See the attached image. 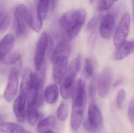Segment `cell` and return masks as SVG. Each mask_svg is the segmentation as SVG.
I'll use <instances>...</instances> for the list:
<instances>
[{
	"label": "cell",
	"instance_id": "14",
	"mask_svg": "<svg viewBox=\"0 0 134 133\" xmlns=\"http://www.w3.org/2000/svg\"><path fill=\"white\" fill-rule=\"evenodd\" d=\"M30 26L35 32L38 33L42 27V20L38 14L37 5L33 3L29 11Z\"/></svg>",
	"mask_w": 134,
	"mask_h": 133
},
{
	"label": "cell",
	"instance_id": "18",
	"mask_svg": "<svg viewBox=\"0 0 134 133\" xmlns=\"http://www.w3.org/2000/svg\"><path fill=\"white\" fill-rule=\"evenodd\" d=\"M0 131L6 133H25V129L20 124L12 122H4L0 124Z\"/></svg>",
	"mask_w": 134,
	"mask_h": 133
},
{
	"label": "cell",
	"instance_id": "30",
	"mask_svg": "<svg viewBox=\"0 0 134 133\" xmlns=\"http://www.w3.org/2000/svg\"><path fill=\"white\" fill-rule=\"evenodd\" d=\"M128 114L131 122L134 123V98L131 101L128 106Z\"/></svg>",
	"mask_w": 134,
	"mask_h": 133
},
{
	"label": "cell",
	"instance_id": "32",
	"mask_svg": "<svg viewBox=\"0 0 134 133\" xmlns=\"http://www.w3.org/2000/svg\"><path fill=\"white\" fill-rule=\"evenodd\" d=\"M124 79L122 77H120V78H118L115 82L113 84V86L114 87H116L118 86H119L120 84H121L123 82Z\"/></svg>",
	"mask_w": 134,
	"mask_h": 133
},
{
	"label": "cell",
	"instance_id": "9",
	"mask_svg": "<svg viewBox=\"0 0 134 133\" xmlns=\"http://www.w3.org/2000/svg\"><path fill=\"white\" fill-rule=\"evenodd\" d=\"M69 41L70 40L66 34L62 36L61 40L57 43L53 53L51 59L52 64L62 58H68L71 52V46Z\"/></svg>",
	"mask_w": 134,
	"mask_h": 133
},
{
	"label": "cell",
	"instance_id": "7",
	"mask_svg": "<svg viewBox=\"0 0 134 133\" xmlns=\"http://www.w3.org/2000/svg\"><path fill=\"white\" fill-rule=\"evenodd\" d=\"M112 79V72L109 66L105 67L98 77L97 87L99 96L101 98L107 97L110 89Z\"/></svg>",
	"mask_w": 134,
	"mask_h": 133
},
{
	"label": "cell",
	"instance_id": "22",
	"mask_svg": "<svg viewBox=\"0 0 134 133\" xmlns=\"http://www.w3.org/2000/svg\"><path fill=\"white\" fill-rule=\"evenodd\" d=\"M27 115L29 124L31 125H35L37 121L38 116V112L36 106L27 107Z\"/></svg>",
	"mask_w": 134,
	"mask_h": 133
},
{
	"label": "cell",
	"instance_id": "10",
	"mask_svg": "<svg viewBox=\"0 0 134 133\" xmlns=\"http://www.w3.org/2000/svg\"><path fill=\"white\" fill-rule=\"evenodd\" d=\"M53 78L56 84L63 81L68 70V57L62 58L53 63Z\"/></svg>",
	"mask_w": 134,
	"mask_h": 133
},
{
	"label": "cell",
	"instance_id": "20",
	"mask_svg": "<svg viewBox=\"0 0 134 133\" xmlns=\"http://www.w3.org/2000/svg\"><path fill=\"white\" fill-rule=\"evenodd\" d=\"M46 102L52 104L56 102L58 99V89L56 84H51L46 87L44 93Z\"/></svg>",
	"mask_w": 134,
	"mask_h": 133
},
{
	"label": "cell",
	"instance_id": "15",
	"mask_svg": "<svg viewBox=\"0 0 134 133\" xmlns=\"http://www.w3.org/2000/svg\"><path fill=\"white\" fill-rule=\"evenodd\" d=\"M15 43V37L12 34H8L0 41V60L3 59L12 48Z\"/></svg>",
	"mask_w": 134,
	"mask_h": 133
},
{
	"label": "cell",
	"instance_id": "13",
	"mask_svg": "<svg viewBox=\"0 0 134 133\" xmlns=\"http://www.w3.org/2000/svg\"><path fill=\"white\" fill-rule=\"evenodd\" d=\"M115 19L111 14H107L103 16L101 20L99 32L103 38L108 39L111 36L115 26Z\"/></svg>",
	"mask_w": 134,
	"mask_h": 133
},
{
	"label": "cell",
	"instance_id": "21",
	"mask_svg": "<svg viewBox=\"0 0 134 133\" xmlns=\"http://www.w3.org/2000/svg\"><path fill=\"white\" fill-rule=\"evenodd\" d=\"M49 8V1L42 0L37 4V11L38 15L42 20L47 18Z\"/></svg>",
	"mask_w": 134,
	"mask_h": 133
},
{
	"label": "cell",
	"instance_id": "17",
	"mask_svg": "<svg viewBox=\"0 0 134 133\" xmlns=\"http://www.w3.org/2000/svg\"><path fill=\"white\" fill-rule=\"evenodd\" d=\"M34 74L29 69H26L23 75L20 88V94L27 95L33 85Z\"/></svg>",
	"mask_w": 134,
	"mask_h": 133
},
{
	"label": "cell",
	"instance_id": "23",
	"mask_svg": "<svg viewBox=\"0 0 134 133\" xmlns=\"http://www.w3.org/2000/svg\"><path fill=\"white\" fill-rule=\"evenodd\" d=\"M21 58V55L18 52H13L7 55L3 59L1 62L4 65H12L16 63Z\"/></svg>",
	"mask_w": 134,
	"mask_h": 133
},
{
	"label": "cell",
	"instance_id": "24",
	"mask_svg": "<svg viewBox=\"0 0 134 133\" xmlns=\"http://www.w3.org/2000/svg\"><path fill=\"white\" fill-rule=\"evenodd\" d=\"M68 105L65 102L60 104L57 111V117L60 121L64 122L66 121L68 116Z\"/></svg>",
	"mask_w": 134,
	"mask_h": 133
},
{
	"label": "cell",
	"instance_id": "1",
	"mask_svg": "<svg viewBox=\"0 0 134 133\" xmlns=\"http://www.w3.org/2000/svg\"><path fill=\"white\" fill-rule=\"evenodd\" d=\"M86 17V12L83 9L68 12L60 17L59 24L70 40H72L79 34Z\"/></svg>",
	"mask_w": 134,
	"mask_h": 133
},
{
	"label": "cell",
	"instance_id": "29",
	"mask_svg": "<svg viewBox=\"0 0 134 133\" xmlns=\"http://www.w3.org/2000/svg\"><path fill=\"white\" fill-rule=\"evenodd\" d=\"M98 22V17H94L89 21L87 24V28L90 31L94 30L97 26Z\"/></svg>",
	"mask_w": 134,
	"mask_h": 133
},
{
	"label": "cell",
	"instance_id": "3",
	"mask_svg": "<svg viewBox=\"0 0 134 133\" xmlns=\"http://www.w3.org/2000/svg\"><path fill=\"white\" fill-rule=\"evenodd\" d=\"M15 28L18 36L26 37L29 34V14L27 8L23 4H19L15 7L14 12Z\"/></svg>",
	"mask_w": 134,
	"mask_h": 133
},
{
	"label": "cell",
	"instance_id": "37",
	"mask_svg": "<svg viewBox=\"0 0 134 133\" xmlns=\"http://www.w3.org/2000/svg\"></svg>",
	"mask_w": 134,
	"mask_h": 133
},
{
	"label": "cell",
	"instance_id": "34",
	"mask_svg": "<svg viewBox=\"0 0 134 133\" xmlns=\"http://www.w3.org/2000/svg\"><path fill=\"white\" fill-rule=\"evenodd\" d=\"M3 12H0V22H1V20H2V18H2V16H3Z\"/></svg>",
	"mask_w": 134,
	"mask_h": 133
},
{
	"label": "cell",
	"instance_id": "4",
	"mask_svg": "<svg viewBox=\"0 0 134 133\" xmlns=\"http://www.w3.org/2000/svg\"><path fill=\"white\" fill-rule=\"evenodd\" d=\"M86 101V96L73 97L71 126L74 132H76L79 129L82 122Z\"/></svg>",
	"mask_w": 134,
	"mask_h": 133
},
{
	"label": "cell",
	"instance_id": "16",
	"mask_svg": "<svg viewBox=\"0 0 134 133\" xmlns=\"http://www.w3.org/2000/svg\"><path fill=\"white\" fill-rule=\"evenodd\" d=\"M134 51V42L126 41L120 45L115 53V59L120 60L126 58Z\"/></svg>",
	"mask_w": 134,
	"mask_h": 133
},
{
	"label": "cell",
	"instance_id": "33",
	"mask_svg": "<svg viewBox=\"0 0 134 133\" xmlns=\"http://www.w3.org/2000/svg\"><path fill=\"white\" fill-rule=\"evenodd\" d=\"M4 118L3 116L0 114V124H1L2 123L4 122Z\"/></svg>",
	"mask_w": 134,
	"mask_h": 133
},
{
	"label": "cell",
	"instance_id": "19",
	"mask_svg": "<svg viewBox=\"0 0 134 133\" xmlns=\"http://www.w3.org/2000/svg\"><path fill=\"white\" fill-rule=\"evenodd\" d=\"M55 124V117L53 115L49 116L38 122L37 126V130L38 133H44L52 129Z\"/></svg>",
	"mask_w": 134,
	"mask_h": 133
},
{
	"label": "cell",
	"instance_id": "5",
	"mask_svg": "<svg viewBox=\"0 0 134 133\" xmlns=\"http://www.w3.org/2000/svg\"><path fill=\"white\" fill-rule=\"evenodd\" d=\"M131 17L128 12L124 13L121 18L113 36L114 45L118 47L126 41L130 32Z\"/></svg>",
	"mask_w": 134,
	"mask_h": 133
},
{
	"label": "cell",
	"instance_id": "6",
	"mask_svg": "<svg viewBox=\"0 0 134 133\" xmlns=\"http://www.w3.org/2000/svg\"><path fill=\"white\" fill-rule=\"evenodd\" d=\"M48 43V35L46 32H43L38 40L35 52L34 62L36 71L41 69L44 62L45 54Z\"/></svg>",
	"mask_w": 134,
	"mask_h": 133
},
{
	"label": "cell",
	"instance_id": "28",
	"mask_svg": "<svg viewBox=\"0 0 134 133\" xmlns=\"http://www.w3.org/2000/svg\"><path fill=\"white\" fill-rule=\"evenodd\" d=\"M126 96L125 91L123 89H121L118 92L116 97V106L118 109H120L122 105Z\"/></svg>",
	"mask_w": 134,
	"mask_h": 133
},
{
	"label": "cell",
	"instance_id": "12",
	"mask_svg": "<svg viewBox=\"0 0 134 133\" xmlns=\"http://www.w3.org/2000/svg\"><path fill=\"white\" fill-rule=\"evenodd\" d=\"M27 100V94H20L13 102L14 115L17 120L21 123L24 122L26 118L25 107Z\"/></svg>",
	"mask_w": 134,
	"mask_h": 133
},
{
	"label": "cell",
	"instance_id": "36",
	"mask_svg": "<svg viewBox=\"0 0 134 133\" xmlns=\"http://www.w3.org/2000/svg\"><path fill=\"white\" fill-rule=\"evenodd\" d=\"M25 133H30L26 132H25Z\"/></svg>",
	"mask_w": 134,
	"mask_h": 133
},
{
	"label": "cell",
	"instance_id": "35",
	"mask_svg": "<svg viewBox=\"0 0 134 133\" xmlns=\"http://www.w3.org/2000/svg\"><path fill=\"white\" fill-rule=\"evenodd\" d=\"M44 133H55L54 132H53L51 130H48V131H46Z\"/></svg>",
	"mask_w": 134,
	"mask_h": 133
},
{
	"label": "cell",
	"instance_id": "11",
	"mask_svg": "<svg viewBox=\"0 0 134 133\" xmlns=\"http://www.w3.org/2000/svg\"><path fill=\"white\" fill-rule=\"evenodd\" d=\"M88 122L94 133H97L101 128L102 123V116L97 107L91 104L88 109Z\"/></svg>",
	"mask_w": 134,
	"mask_h": 133
},
{
	"label": "cell",
	"instance_id": "27",
	"mask_svg": "<svg viewBox=\"0 0 134 133\" xmlns=\"http://www.w3.org/2000/svg\"><path fill=\"white\" fill-rule=\"evenodd\" d=\"M93 64L92 59L90 58L86 59L85 61V70L87 76L90 77L93 74Z\"/></svg>",
	"mask_w": 134,
	"mask_h": 133
},
{
	"label": "cell",
	"instance_id": "8",
	"mask_svg": "<svg viewBox=\"0 0 134 133\" xmlns=\"http://www.w3.org/2000/svg\"><path fill=\"white\" fill-rule=\"evenodd\" d=\"M19 84L18 71L15 68L11 69L9 76L8 83L4 93V97L7 102H11L15 98Z\"/></svg>",
	"mask_w": 134,
	"mask_h": 133
},
{
	"label": "cell",
	"instance_id": "31",
	"mask_svg": "<svg viewBox=\"0 0 134 133\" xmlns=\"http://www.w3.org/2000/svg\"><path fill=\"white\" fill-rule=\"evenodd\" d=\"M96 90V79L94 77L91 80L90 87H89V92L90 96L93 97L94 96Z\"/></svg>",
	"mask_w": 134,
	"mask_h": 133
},
{
	"label": "cell",
	"instance_id": "26",
	"mask_svg": "<svg viewBox=\"0 0 134 133\" xmlns=\"http://www.w3.org/2000/svg\"><path fill=\"white\" fill-rule=\"evenodd\" d=\"M116 1H100L97 5V8L99 11H104L110 9Z\"/></svg>",
	"mask_w": 134,
	"mask_h": 133
},
{
	"label": "cell",
	"instance_id": "25",
	"mask_svg": "<svg viewBox=\"0 0 134 133\" xmlns=\"http://www.w3.org/2000/svg\"><path fill=\"white\" fill-rule=\"evenodd\" d=\"M11 15L8 13L5 16L0 22V34L3 33L8 28L11 22Z\"/></svg>",
	"mask_w": 134,
	"mask_h": 133
},
{
	"label": "cell",
	"instance_id": "2",
	"mask_svg": "<svg viewBox=\"0 0 134 133\" xmlns=\"http://www.w3.org/2000/svg\"><path fill=\"white\" fill-rule=\"evenodd\" d=\"M82 57L80 55L73 59L68 68L66 73L60 86L62 97L68 99L72 95L74 87V81L81 67Z\"/></svg>",
	"mask_w": 134,
	"mask_h": 133
}]
</instances>
